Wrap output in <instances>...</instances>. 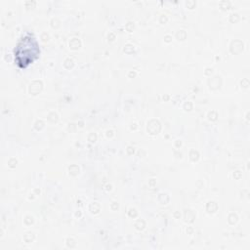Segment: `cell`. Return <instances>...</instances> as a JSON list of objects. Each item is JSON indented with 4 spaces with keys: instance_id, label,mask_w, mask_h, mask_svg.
I'll list each match as a JSON object with an SVG mask.
<instances>
[{
    "instance_id": "cell-1",
    "label": "cell",
    "mask_w": 250,
    "mask_h": 250,
    "mask_svg": "<svg viewBox=\"0 0 250 250\" xmlns=\"http://www.w3.org/2000/svg\"><path fill=\"white\" fill-rule=\"evenodd\" d=\"M17 61L22 57V59L18 62L21 66H25L27 63L33 61V56L36 57L38 54V49L36 42L34 39H31L29 37H24L21 42L19 44L17 50L15 51Z\"/></svg>"
}]
</instances>
